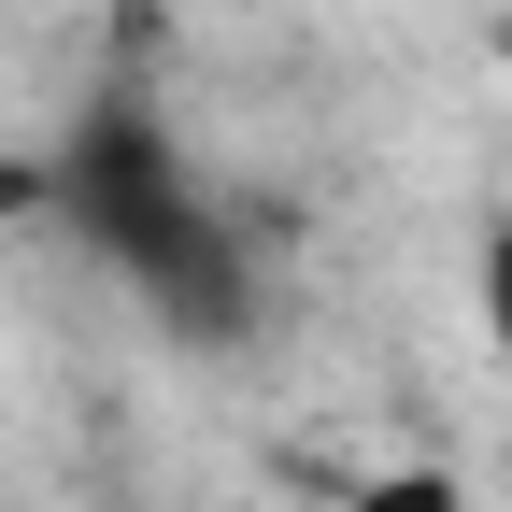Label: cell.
Here are the masks:
<instances>
[{
  "mask_svg": "<svg viewBox=\"0 0 512 512\" xmlns=\"http://www.w3.org/2000/svg\"><path fill=\"white\" fill-rule=\"evenodd\" d=\"M484 57H498V72H512V0H498V29H484Z\"/></svg>",
  "mask_w": 512,
  "mask_h": 512,
  "instance_id": "cell-5",
  "label": "cell"
},
{
  "mask_svg": "<svg viewBox=\"0 0 512 512\" xmlns=\"http://www.w3.org/2000/svg\"><path fill=\"white\" fill-rule=\"evenodd\" d=\"M57 214V171L29 157V143H0V242H15V228H43Z\"/></svg>",
  "mask_w": 512,
  "mask_h": 512,
  "instance_id": "cell-3",
  "label": "cell"
},
{
  "mask_svg": "<svg viewBox=\"0 0 512 512\" xmlns=\"http://www.w3.org/2000/svg\"><path fill=\"white\" fill-rule=\"evenodd\" d=\"M470 328H484V356H498V384H512V214L470 228Z\"/></svg>",
  "mask_w": 512,
  "mask_h": 512,
  "instance_id": "cell-2",
  "label": "cell"
},
{
  "mask_svg": "<svg viewBox=\"0 0 512 512\" xmlns=\"http://www.w3.org/2000/svg\"><path fill=\"white\" fill-rule=\"evenodd\" d=\"M43 171H57V214H43V228H86L100 271L143 299L171 342H242V313H256L242 242H228V214H214V185L185 171L143 114H86Z\"/></svg>",
  "mask_w": 512,
  "mask_h": 512,
  "instance_id": "cell-1",
  "label": "cell"
},
{
  "mask_svg": "<svg viewBox=\"0 0 512 512\" xmlns=\"http://www.w3.org/2000/svg\"><path fill=\"white\" fill-rule=\"evenodd\" d=\"M413 498H356V512H456V498H427V470H399Z\"/></svg>",
  "mask_w": 512,
  "mask_h": 512,
  "instance_id": "cell-4",
  "label": "cell"
}]
</instances>
